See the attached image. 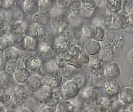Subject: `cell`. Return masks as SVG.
Wrapping results in <instances>:
<instances>
[{
	"mask_svg": "<svg viewBox=\"0 0 133 112\" xmlns=\"http://www.w3.org/2000/svg\"><path fill=\"white\" fill-rule=\"evenodd\" d=\"M103 42L105 52L111 56L118 57L125 44V37L120 30L109 28L105 31Z\"/></svg>",
	"mask_w": 133,
	"mask_h": 112,
	"instance_id": "obj_1",
	"label": "cell"
},
{
	"mask_svg": "<svg viewBox=\"0 0 133 112\" xmlns=\"http://www.w3.org/2000/svg\"><path fill=\"white\" fill-rule=\"evenodd\" d=\"M40 50L41 56L46 57L51 53L55 40L53 34L50 32H44L38 37Z\"/></svg>",
	"mask_w": 133,
	"mask_h": 112,
	"instance_id": "obj_2",
	"label": "cell"
},
{
	"mask_svg": "<svg viewBox=\"0 0 133 112\" xmlns=\"http://www.w3.org/2000/svg\"><path fill=\"white\" fill-rule=\"evenodd\" d=\"M51 24L53 29L58 33L65 31L70 25L69 16L65 13L60 12L52 16Z\"/></svg>",
	"mask_w": 133,
	"mask_h": 112,
	"instance_id": "obj_3",
	"label": "cell"
},
{
	"mask_svg": "<svg viewBox=\"0 0 133 112\" xmlns=\"http://www.w3.org/2000/svg\"><path fill=\"white\" fill-rule=\"evenodd\" d=\"M72 40L66 37H59L55 40L54 49L59 54L63 55L66 53L72 52L71 50L74 47Z\"/></svg>",
	"mask_w": 133,
	"mask_h": 112,
	"instance_id": "obj_4",
	"label": "cell"
},
{
	"mask_svg": "<svg viewBox=\"0 0 133 112\" xmlns=\"http://www.w3.org/2000/svg\"><path fill=\"white\" fill-rule=\"evenodd\" d=\"M5 60L8 63H20L22 54L20 50L14 47H10L3 52Z\"/></svg>",
	"mask_w": 133,
	"mask_h": 112,
	"instance_id": "obj_5",
	"label": "cell"
},
{
	"mask_svg": "<svg viewBox=\"0 0 133 112\" xmlns=\"http://www.w3.org/2000/svg\"><path fill=\"white\" fill-rule=\"evenodd\" d=\"M112 18V23L114 26L113 28L118 29L125 30L128 26L130 21L129 16L123 13V12H118L116 14H113Z\"/></svg>",
	"mask_w": 133,
	"mask_h": 112,
	"instance_id": "obj_6",
	"label": "cell"
},
{
	"mask_svg": "<svg viewBox=\"0 0 133 112\" xmlns=\"http://www.w3.org/2000/svg\"><path fill=\"white\" fill-rule=\"evenodd\" d=\"M28 97V94L23 87L18 85L15 87L12 93V99L16 106H23Z\"/></svg>",
	"mask_w": 133,
	"mask_h": 112,
	"instance_id": "obj_7",
	"label": "cell"
},
{
	"mask_svg": "<svg viewBox=\"0 0 133 112\" xmlns=\"http://www.w3.org/2000/svg\"><path fill=\"white\" fill-rule=\"evenodd\" d=\"M123 87L122 83L116 79H111L106 81L105 84L106 93L111 97L118 95Z\"/></svg>",
	"mask_w": 133,
	"mask_h": 112,
	"instance_id": "obj_8",
	"label": "cell"
},
{
	"mask_svg": "<svg viewBox=\"0 0 133 112\" xmlns=\"http://www.w3.org/2000/svg\"><path fill=\"white\" fill-rule=\"evenodd\" d=\"M79 85L75 81H70L62 86L63 92L67 97H74L79 92Z\"/></svg>",
	"mask_w": 133,
	"mask_h": 112,
	"instance_id": "obj_9",
	"label": "cell"
},
{
	"mask_svg": "<svg viewBox=\"0 0 133 112\" xmlns=\"http://www.w3.org/2000/svg\"><path fill=\"white\" fill-rule=\"evenodd\" d=\"M121 67L116 62L108 63L104 68V73L107 77L111 79H117L121 74Z\"/></svg>",
	"mask_w": 133,
	"mask_h": 112,
	"instance_id": "obj_10",
	"label": "cell"
},
{
	"mask_svg": "<svg viewBox=\"0 0 133 112\" xmlns=\"http://www.w3.org/2000/svg\"><path fill=\"white\" fill-rule=\"evenodd\" d=\"M23 60L25 67L29 70H36L41 65V62L39 58L33 55H26L23 58Z\"/></svg>",
	"mask_w": 133,
	"mask_h": 112,
	"instance_id": "obj_11",
	"label": "cell"
},
{
	"mask_svg": "<svg viewBox=\"0 0 133 112\" xmlns=\"http://www.w3.org/2000/svg\"><path fill=\"white\" fill-rule=\"evenodd\" d=\"M13 75L14 80L19 84L26 83L31 76L30 70L25 67H19Z\"/></svg>",
	"mask_w": 133,
	"mask_h": 112,
	"instance_id": "obj_12",
	"label": "cell"
},
{
	"mask_svg": "<svg viewBox=\"0 0 133 112\" xmlns=\"http://www.w3.org/2000/svg\"><path fill=\"white\" fill-rule=\"evenodd\" d=\"M120 102L124 104L130 105L133 102V90L130 87H123L118 95Z\"/></svg>",
	"mask_w": 133,
	"mask_h": 112,
	"instance_id": "obj_13",
	"label": "cell"
},
{
	"mask_svg": "<svg viewBox=\"0 0 133 112\" xmlns=\"http://www.w3.org/2000/svg\"><path fill=\"white\" fill-rule=\"evenodd\" d=\"M66 37L72 41H78L83 36L82 28L75 25L70 26L65 31Z\"/></svg>",
	"mask_w": 133,
	"mask_h": 112,
	"instance_id": "obj_14",
	"label": "cell"
},
{
	"mask_svg": "<svg viewBox=\"0 0 133 112\" xmlns=\"http://www.w3.org/2000/svg\"><path fill=\"white\" fill-rule=\"evenodd\" d=\"M14 78L12 74L7 71L0 72V90L8 89L13 84Z\"/></svg>",
	"mask_w": 133,
	"mask_h": 112,
	"instance_id": "obj_15",
	"label": "cell"
},
{
	"mask_svg": "<svg viewBox=\"0 0 133 112\" xmlns=\"http://www.w3.org/2000/svg\"><path fill=\"white\" fill-rule=\"evenodd\" d=\"M81 4V12L82 15L89 16L94 14L97 7L95 1H82Z\"/></svg>",
	"mask_w": 133,
	"mask_h": 112,
	"instance_id": "obj_16",
	"label": "cell"
},
{
	"mask_svg": "<svg viewBox=\"0 0 133 112\" xmlns=\"http://www.w3.org/2000/svg\"><path fill=\"white\" fill-rule=\"evenodd\" d=\"M42 84V81L39 76L36 75H31L26 82V87L28 90L35 92L41 88Z\"/></svg>",
	"mask_w": 133,
	"mask_h": 112,
	"instance_id": "obj_17",
	"label": "cell"
},
{
	"mask_svg": "<svg viewBox=\"0 0 133 112\" xmlns=\"http://www.w3.org/2000/svg\"><path fill=\"white\" fill-rule=\"evenodd\" d=\"M85 49L88 54L94 56L100 52L101 50V46L99 42L94 39H91L86 43Z\"/></svg>",
	"mask_w": 133,
	"mask_h": 112,
	"instance_id": "obj_18",
	"label": "cell"
},
{
	"mask_svg": "<svg viewBox=\"0 0 133 112\" xmlns=\"http://www.w3.org/2000/svg\"><path fill=\"white\" fill-rule=\"evenodd\" d=\"M49 20L48 13L44 12L39 11L32 17V21L34 24L42 27L47 25L49 23Z\"/></svg>",
	"mask_w": 133,
	"mask_h": 112,
	"instance_id": "obj_19",
	"label": "cell"
},
{
	"mask_svg": "<svg viewBox=\"0 0 133 112\" xmlns=\"http://www.w3.org/2000/svg\"><path fill=\"white\" fill-rule=\"evenodd\" d=\"M105 6L107 10L112 14L118 13L122 6V1L119 0H108L105 1Z\"/></svg>",
	"mask_w": 133,
	"mask_h": 112,
	"instance_id": "obj_20",
	"label": "cell"
},
{
	"mask_svg": "<svg viewBox=\"0 0 133 112\" xmlns=\"http://www.w3.org/2000/svg\"><path fill=\"white\" fill-rule=\"evenodd\" d=\"M62 82L61 76L58 74H54L46 77L43 81L46 85L49 87H58Z\"/></svg>",
	"mask_w": 133,
	"mask_h": 112,
	"instance_id": "obj_21",
	"label": "cell"
},
{
	"mask_svg": "<svg viewBox=\"0 0 133 112\" xmlns=\"http://www.w3.org/2000/svg\"><path fill=\"white\" fill-rule=\"evenodd\" d=\"M24 8L26 13L33 15L39 11V4L38 1H25L24 3Z\"/></svg>",
	"mask_w": 133,
	"mask_h": 112,
	"instance_id": "obj_22",
	"label": "cell"
},
{
	"mask_svg": "<svg viewBox=\"0 0 133 112\" xmlns=\"http://www.w3.org/2000/svg\"><path fill=\"white\" fill-rule=\"evenodd\" d=\"M67 15L69 18L74 17L81 12V1H73L71 4L68 6Z\"/></svg>",
	"mask_w": 133,
	"mask_h": 112,
	"instance_id": "obj_23",
	"label": "cell"
},
{
	"mask_svg": "<svg viewBox=\"0 0 133 112\" xmlns=\"http://www.w3.org/2000/svg\"><path fill=\"white\" fill-rule=\"evenodd\" d=\"M25 32L28 35V36L34 38L39 37L43 32V27L34 24L32 25L26 27Z\"/></svg>",
	"mask_w": 133,
	"mask_h": 112,
	"instance_id": "obj_24",
	"label": "cell"
},
{
	"mask_svg": "<svg viewBox=\"0 0 133 112\" xmlns=\"http://www.w3.org/2000/svg\"><path fill=\"white\" fill-rule=\"evenodd\" d=\"M104 66V61L101 59L96 58L93 60L90 65V69L91 71L94 74L99 73L101 72Z\"/></svg>",
	"mask_w": 133,
	"mask_h": 112,
	"instance_id": "obj_25",
	"label": "cell"
},
{
	"mask_svg": "<svg viewBox=\"0 0 133 112\" xmlns=\"http://www.w3.org/2000/svg\"><path fill=\"white\" fill-rule=\"evenodd\" d=\"M13 44L11 33L5 34L0 37V50H5Z\"/></svg>",
	"mask_w": 133,
	"mask_h": 112,
	"instance_id": "obj_26",
	"label": "cell"
},
{
	"mask_svg": "<svg viewBox=\"0 0 133 112\" xmlns=\"http://www.w3.org/2000/svg\"><path fill=\"white\" fill-rule=\"evenodd\" d=\"M60 100V96L58 94L55 92H51L50 93L45 100V103L49 107H54L58 104Z\"/></svg>",
	"mask_w": 133,
	"mask_h": 112,
	"instance_id": "obj_27",
	"label": "cell"
},
{
	"mask_svg": "<svg viewBox=\"0 0 133 112\" xmlns=\"http://www.w3.org/2000/svg\"><path fill=\"white\" fill-rule=\"evenodd\" d=\"M74 110V106L70 102L64 101L58 105L57 112H72Z\"/></svg>",
	"mask_w": 133,
	"mask_h": 112,
	"instance_id": "obj_28",
	"label": "cell"
},
{
	"mask_svg": "<svg viewBox=\"0 0 133 112\" xmlns=\"http://www.w3.org/2000/svg\"><path fill=\"white\" fill-rule=\"evenodd\" d=\"M95 27L90 23L85 25L82 28L83 36L87 38H93L95 33Z\"/></svg>",
	"mask_w": 133,
	"mask_h": 112,
	"instance_id": "obj_29",
	"label": "cell"
},
{
	"mask_svg": "<svg viewBox=\"0 0 133 112\" xmlns=\"http://www.w3.org/2000/svg\"><path fill=\"white\" fill-rule=\"evenodd\" d=\"M36 92L37 96L39 99L45 101L50 94V87L46 86L41 87Z\"/></svg>",
	"mask_w": 133,
	"mask_h": 112,
	"instance_id": "obj_30",
	"label": "cell"
},
{
	"mask_svg": "<svg viewBox=\"0 0 133 112\" xmlns=\"http://www.w3.org/2000/svg\"><path fill=\"white\" fill-rule=\"evenodd\" d=\"M105 31L100 27H95V33L94 39L98 42H103L105 36Z\"/></svg>",
	"mask_w": 133,
	"mask_h": 112,
	"instance_id": "obj_31",
	"label": "cell"
},
{
	"mask_svg": "<svg viewBox=\"0 0 133 112\" xmlns=\"http://www.w3.org/2000/svg\"><path fill=\"white\" fill-rule=\"evenodd\" d=\"M23 43L24 48L27 50H34L36 45V43L34 39L30 37H25Z\"/></svg>",
	"mask_w": 133,
	"mask_h": 112,
	"instance_id": "obj_32",
	"label": "cell"
},
{
	"mask_svg": "<svg viewBox=\"0 0 133 112\" xmlns=\"http://www.w3.org/2000/svg\"><path fill=\"white\" fill-rule=\"evenodd\" d=\"M11 29L12 31L13 32L19 34H22L23 33L25 32V30L22 23L19 21L13 23L11 25Z\"/></svg>",
	"mask_w": 133,
	"mask_h": 112,
	"instance_id": "obj_33",
	"label": "cell"
},
{
	"mask_svg": "<svg viewBox=\"0 0 133 112\" xmlns=\"http://www.w3.org/2000/svg\"><path fill=\"white\" fill-rule=\"evenodd\" d=\"M123 3V12L127 15L130 14L133 10V1H124Z\"/></svg>",
	"mask_w": 133,
	"mask_h": 112,
	"instance_id": "obj_34",
	"label": "cell"
},
{
	"mask_svg": "<svg viewBox=\"0 0 133 112\" xmlns=\"http://www.w3.org/2000/svg\"><path fill=\"white\" fill-rule=\"evenodd\" d=\"M19 63H8L6 66L5 71L12 75H14L17 70L19 68L18 65Z\"/></svg>",
	"mask_w": 133,
	"mask_h": 112,
	"instance_id": "obj_35",
	"label": "cell"
},
{
	"mask_svg": "<svg viewBox=\"0 0 133 112\" xmlns=\"http://www.w3.org/2000/svg\"><path fill=\"white\" fill-rule=\"evenodd\" d=\"M40 11L47 12L46 9H49L50 5V2L49 1H38ZM48 13V12H47Z\"/></svg>",
	"mask_w": 133,
	"mask_h": 112,
	"instance_id": "obj_36",
	"label": "cell"
},
{
	"mask_svg": "<svg viewBox=\"0 0 133 112\" xmlns=\"http://www.w3.org/2000/svg\"><path fill=\"white\" fill-rule=\"evenodd\" d=\"M8 29V23L3 19H0V30L5 33Z\"/></svg>",
	"mask_w": 133,
	"mask_h": 112,
	"instance_id": "obj_37",
	"label": "cell"
},
{
	"mask_svg": "<svg viewBox=\"0 0 133 112\" xmlns=\"http://www.w3.org/2000/svg\"><path fill=\"white\" fill-rule=\"evenodd\" d=\"M72 1H57V4L61 7H67L69 6Z\"/></svg>",
	"mask_w": 133,
	"mask_h": 112,
	"instance_id": "obj_38",
	"label": "cell"
},
{
	"mask_svg": "<svg viewBox=\"0 0 133 112\" xmlns=\"http://www.w3.org/2000/svg\"><path fill=\"white\" fill-rule=\"evenodd\" d=\"M3 3H2V5L4 6L5 8H8L10 7H11L12 5L14 4L15 2V1H2Z\"/></svg>",
	"mask_w": 133,
	"mask_h": 112,
	"instance_id": "obj_39",
	"label": "cell"
},
{
	"mask_svg": "<svg viewBox=\"0 0 133 112\" xmlns=\"http://www.w3.org/2000/svg\"><path fill=\"white\" fill-rule=\"evenodd\" d=\"M126 32L129 33H133V21L130 19L129 23L126 29L125 30Z\"/></svg>",
	"mask_w": 133,
	"mask_h": 112,
	"instance_id": "obj_40",
	"label": "cell"
},
{
	"mask_svg": "<svg viewBox=\"0 0 133 112\" xmlns=\"http://www.w3.org/2000/svg\"><path fill=\"white\" fill-rule=\"evenodd\" d=\"M1 98L3 100L4 102H7L11 99V96L9 94H4L2 95Z\"/></svg>",
	"mask_w": 133,
	"mask_h": 112,
	"instance_id": "obj_41",
	"label": "cell"
},
{
	"mask_svg": "<svg viewBox=\"0 0 133 112\" xmlns=\"http://www.w3.org/2000/svg\"><path fill=\"white\" fill-rule=\"evenodd\" d=\"M127 58L129 62L133 64V50H130L127 55Z\"/></svg>",
	"mask_w": 133,
	"mask_h": 112,
	"instance_id": "obj_42",
	"label": "cell"
},
{
	"mask_svg": "<svg viewBox=\"0 0 133 112\" xmlns=\"http://www.w3.org/2000/svg\"><path fill=\"white\" fill-rule=\"evenodd\" d=\"M4 61H5V60L3 53L0 51V66L3 65Z\"/></svg>",
	"mask_w": 133,
	"mask_h": 112,
	"instance_id": "obj_43",
	"label": "cell"
},
{
	"mask_svg": "<svg viewBox=\"0 0 133 112\" xmlns=\"http://www.w3.org/2000/svg\"><path fill=\"white\" fill-rule=\"evenodd\" d=\"M42 112H55V111L52 108H49L44 109Z\"/></svg>",
	"mask_w": 133,
	"mask_h": 112,
	"instance_id": "obj_44",
	"label": "cell"
},
{
	"mask_svg": "<svg viewBox=\"0 0 133 112\" xmlns=\"http://www.w3.org/2000/svg\"><path fill=\"white\" fill-rule=\"evenodd\" d=\"M128 110L129 112H133V102L129 105Z\"/></svg>",
	"mask_w": 133,
	"mask_h": 112,
	"instance_id": "obj_45",
	"label": "cell"
},
{
	"mask_svg": "<svg viewBox=\"0 0 133 112\" xmlns=\"http://www.w3.org/2000/svg\"><path fill=\"white\" fill-rule=\"evenodd\" d=\"M5 111L3 106V104L0 102V112H5Z\"/></svg>",
	"mask_w": 133,
	"mask_h": 112,
	"instance_id": "obj_46",
	"label": "cell"
},
{
	"mask_svg": "<svg viewBox=\"0 0 133 112\" xmlns=\"http://www.w3.org/2000/svg\"><path fill=\"white\" fill-rule=\"evenodd\" d=\"M130 87L133 90V77L130 79L129 81Z\"/></svg>",
	"mask_w": 133,
	"mask_h": 112,
	"instance_id": "obj_47",
	"label": "cell"
},
{
	"mask_svg": "<svg viewBox=\"0 0 133 112\" xmlns=\"http://www.w3.org/2000/svg\"><path fill=\"white\" fill-rule=\"evenodd\" d=\"M128 15L129 16V17L130 19L133 21V10L130 12V14H129Z\"/></svg>",
	"mask_w": 133,
	"mask_h": 112,
	"instance_id": "obj_48",
	"label": "cell"
},
{
	"mask_svg": "<svg viewBox=\"0 0 133 112\" xmlns=\"http://www.w3.org/2000/svg\"><path fill=\"white\" fill-rule=\"evenodd\" d=\"M119 112H129L128 110L127 109H123V110H121Z\"/></svg>",
	"mask_w": 133,
	"mask_h": 112,
	"instance_id": "obj_49",
	"label": "cell"
},
{
	"mask_svg": "<svg viewBox=\"0 0 133 112\" xmlns=\"http://www.w3.org/2000/svg\"><path fill=\"white\" fill-rule=\"evenodd\" d=\"M5 112H15L14 111H11V110H8V111H6Z\"/></svg>",
	"mask_w": 133,
	"mask_h": 112,
	"instance_id": "obj_50",
	"label": "cell"
},
{
	"mask_svg": "<svg viewBox=\"0 0 133 112\" xmlns=\"http://www.w3.org/2000/svg\"></svg>",
	"mask_w": 133,
	"mask_h": 112,
	"instance_id": "obj_51",
	"label": "cell"
}]
</instances>
